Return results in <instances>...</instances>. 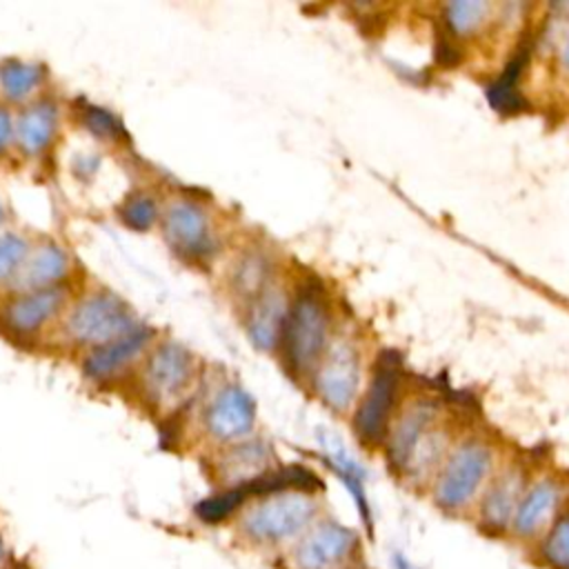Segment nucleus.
Returning a JSON list of instances; mask_svg holds the SVG:
<instances>
[{
  "mask_svg": "<svg viewBox=\"0 0 569 569\" xmlns=\"http://www.w3.org/2000/svg\"><path fill=\"white\" fill-rule=\"evenodd\" d=\"M545 558L556 569H569V516L560 518L545 540Z\"/></svg>",
  "mask_w": 569,
  "mask_h": 569,
  "instance_id": "cd10ccee",
  "label": "nucleus"
},
{
  "mask_svg": "<svg viewBox=\"0 0 569 569\" xmlns=\"http://www.w3.org/2000/svg\"><path fill=\"white\" fill-rule=\"evenodd\" d=\"M269 465H271V449L267 445L242 442L222 456L220 476L227 482H231V487H240L267 473L271 469Z\"/></svg>",
  "mask_w": 569,
  "mask_h": 569,
  "instance_id": "dca6fc26",
  "label": "nucleus"
},
{
  "mask_svg": "<svg viewBox=\"0 0 569 569\" xmlns=\"http://www.w3.org/2000/svg\"><path fill=\"white\" fill-rule=\"evenodd\" d=\"M62 305V291L58 287L36 289L18 296L4 309V322L18 333H31L40 329Z\"/></svg>",
  "mask_w": 569,
  "mask_h": 569,
  "instance_id": "ddd939ff",
  "label": "nucleus"
},
{
  "mask_svg": "<svg viewBox=\"0 0 569 569\" xmlns=\"http://www.w3.org/2000/svg\"><path fill=\"white\" fill-rule=\"evenodd\" d=\"M247 493L242 487H227L220 493H213L196 505V516L207 525H218L231 518L244 505Z\"/></svg>",
  "mask_w": 569,
  "mask_h": 569,
  "instance_id": "b1692460",
  "label": "nucleus"
},
{
  "mask_svg": "<svg viewBox=\"0 0 569 569\" xmlns=\"http://www.w3.org/2000/svg\"><path fill=\"white\" fill-rule=\"evenodd\" d=\"M42 80V67L24 60H7L0 67V87L7 98L22 100Z\"/></svg>",
  "mask_w": 569,
  "mask_h": 569,
  "instance_id": "5701e85b",
  "label": "nucleus"
},
{
  "mask_svg": "<svg viewBox=\"0 0 569 569\" xmlns=\"http://www.w3.org/2000/svg\"><path fill=\"white\" fill-rule=\"evenodd\" d=\"M151 329L149 327H133L129 333L96 347L87 360H84V373L93 380H104L113 373H118L124 365H129L149 342Z\"/></svg>",
  "mask_w": 569,
  "mask_h": 569,
  "instance_id": "9b49d317",
  "label": "nucleus"
},
{
  "mask_svg": "<svg viewBox=\"0 0 569 569\" xmlns=\"http://www.w3.org/2000/svg\"><path fill=\"white\" fill-rule=\"evenodd\" d=\"M558 502V489L553 482L542 480L538 485H533L527 496L520 500V505L516 507L513 513V527L518 533L529 536L533 531H538L545 520L549 518V513L553 511Z\"/></svg>",
  "mask_w": 569,
  "mask_h": 569,
  "instance_id": "6ab92c4d",
  "label": "nucleus"
},
{
  "mask_svg": "<svg viewBox=\"0 0 569 569\" xmlns=\"http://www.w3.org/2000/svg\"><path fill=\"white\" fill-rule=\"evenodd\" d=\"M11 136H13V122H11V116L7 109L0 107V153L9 147L11 142Z\"/></svg>",
  "mask_w": 569,
  "mask_h": 569,
  "instance_id": "c756f323",
  "label": "nucleus"
},
{
  "mask_svg": "<svg viewBox=\"0 0 569 569\" xmlns=\"http://www.w3.org/2000/svg\"><path fill=\"white\" fill-rule=\"evenodd\" d=\"M562 64H565V69H569V38H567V42L562 47Z\"/></svg>",
  "mask_w": 569,
  "mask_h": 569,
  "instance_id": "2f4dec72",
  "label": "nucleus"
},
{
  "mask_svg": "<svg viewBox=\"0 0 569 569\" xmlns=\"http://www.w3.org/2000/svg\"><path fill=\"white\" fill-rule=\"evenodd\" d=\"M491 469V451L480 442L460 445L447 460L438 482L436 500L445 509L465 507Z\"/></svg>",
  "mask_w": 569,
  "mask_h": 569,
  "instance_id": "20e7f679",
  "label": "nucleus"
},
{
  "mask_svg": "<svg viewBox=\"0 0 569 569\" xmlns=\"http://www.w3.org/2000/svg\"><path fill=\"white\" fill-rule=\"evenodd\" d=\"M327 331L329 313L322 298L311 289L300 291L287 311L280 338L287 367L293 376H305L316 367L327 345Z\"/></svg>",
  "mask_w": 569,
  "mask_h": 569,
  "instance_id": "f03ea898",
  "label": "nucleus"
},
{
  "mask_svg": "<svg viewBox=\"0 0 569 569\" xmlns=\"http://www.w3.org/2000/svg\"><path fill=\"white\" fill-rule=\"evenodd\" d=\"M120 218L124 220L127 227L136 229V231H147L153 220H156V202L153 198H149L147 193H136V196H129L122 204H120Z\"/></svg>",
  "mask_w": 569,
  "mask_h": 569,
  "instance_id": "a878e982",
  "label": "nucleus"
},
{
  "mask_svg": "<svg viewBox=\"0 0 569 569\" xmlns=\"http://www.w3.org/2000/svg\"><path fill=\"white\" fill-rule=\"evenodd\" d=\"M0 222H2V204H0Z\"/></svg>",
  "mask_w": 569,
  "mask_h": 569,
  "instance_id": "72a5a7b5",
  "label": "nucleus"
},
{
  "mask_svg": "<svg viewBox=\"0 0 569 569\" xmlns=\"http://www.w3.org/2000/svg\"><path fill=\"white\" fill-rule=\"evenodd\" d=\"M400 369L393 356H382L376 365L371 385L353 416V429L360 442L378 445L389 431V416L398 396Z\"/></svg>",
  "mask_w": 569,
  "mask_h": 569,
  "instance_id": "39448f33",
  "label": "nucleus"
},
{
  "mask_svg": "<svg viewBox=\"0 0 569 569\" xmlns=\"http://www.w3.org/2000/svg\"><path fill=\"white\" fill-rule=\"evenodd\" d=\"M393 565H396V569H416V567H413L409 560H405L402 556H396Z\"/></svg>",
  "mask_w": 569,
  "mask_h": 569,
  "instance_id": "7c9ffc66",
  "label": "nucleus"
},
{
  "mask_svg": "<svg viewBox=\"0 0 569 569\" xmlns=\"http://www.w3.org/2000/svg\"><path fill=\"white\" fill-rule=\"evenodd\" d=\"M256 422V402L240 385L222 387L204 413L207 431L218 440L247 436Z\"/></svg>",
  "mask_w": 569,
  "mask_h": 569,
  "instance_id": "1a4fd4ad",
  "label": "nucleus"
},
{
  "mask_svg": "<svg viewBox=\"0 0 569 569\" xmlns=\"http://www.w3.org/2000/svg\"><path fill=\"white\" fill-rule=\"evenodd\" d=\"M4 560H7V549H4V542L0 538V569L4 567Z\"/></svg>",
  "mask_w": 569,
  "mask_h": 569,
  "instance_id": "473e14b6",
  "label": "nucleus"
},
{
  "mask_svg": "<svg viewBox=\"0 0 569 569\" xmlns=\"http://www.w3.org/2000/svg\"><path fill=\"white\" fill-rule=\"evenodd\" d=\"M518 476L505 473L496 485L489 489L482 502V518L491 527H505L513 513H516V500H518Z\"/></svg>",
  "mask_w": 569,
  "mask_h": 569,
  "instance_id": "4be33fe9",
  "label": "nucleus"
},
{
  "mask_svg": "<svg viewBox=\"0 0 569 569\" xmlns=\"http://www.w3.org/2000/svg\"><path fill=\"white\" fill-rule=\"evenodd\" d=\"M67 273V253L58 244L38 247L18 269V287L27 291L49 289Z\"/></svg>",
  "mask_w": 569,
  "mask_h": 569,
  "instance_id": "f3484780",
  "label": "nucleus"
},
{
  "mask_svg": "<svg viewBox=\"0 0 569 569\" xmlns=\"http://www.w3.org/2000/svg\"><path fill=\"white\" fill-rule=\"evenodd\" d=\"M320 445L325 449V456H327L331 469L340 476V480L349 489L365 527L371 531V511H369V500L365 493V469L358 465V460L345 449V445L336 436L320 431Z\"/></svg>",
  "mask_w": 569,
  "mask_h": 569,
  "instance_id": "2eb2a0df",
  "label": "nucleus"
},
{
  "mask_svg": "<svg viewBox=\"0 0 569 569\" xmlns=\"http://www.w3.org/2000/svg\"><path fill=\"white\" fill-rule=\"evenodd\" d=\"M360 382V362L358 353L349 342H336L329 347L318 373L316 391L336 411H345L356 393Z\"/></svg>",
  "mask_w": 569,
  "mask_h": 569,
  "instance_id": "6e6552de",
  "label": "nucleus"
},
{
  "mask_svg": "<svg viewBox=\"0 0 569 569\" xmlns=\"http://www.w3.org/2000/svg\"><path fill=\"white\" fill-rule=\"evenodd\" d=\"M356 549V533L333 520L313 522L291 547L293 569H338Z\"/></svg>",
  "mask_w": 569,
  "mask_h": 569,
  "instance_id": "423d86ee",
  "label": "nucleus"
},
{
  "mask_svg": "<svg viewBox=\"0 0 569 569\" xmlns=\"http://www.w3.org/2000/svg\"><path fill=\"white\" fill-rule=\"evenodd\" d=\"M527 56H529V49L527 47H518V51L505 64V69L496 78V82L489 84L487 96H489V102H491V107L496 111H500V113H516L522 107V96H520L518 82H520L522 69L527 64Z\"/></svg>",
  "mask_w": 569,
  "mask_h": 569,
  "instance_id": "aec40b11",
  "label": "nucleus"
},
{
  "mask_svg": "<svg viewBox=\"0 0 569 569\" xmlns=\"http://www.w3.org/2000/svg\"><path fill=\"white\" fill-rule=\"evenodd\" d=\"M287 311L280 291H264L256 298L247 318V333L258 349L267 351L282 338Z\"/></svg>",
  "mask_w": 569,
  "mask_h": 569,
  "instance_id": "4468645a",
  "label": "nucleus"
},
{
  "mask_svg": "<svg viewBox=\"0 0 569 569\" xmlns=\"http://www.w3.org/2000/svg\"><path fill=\"white\" fill-rule=\"evenodd\" d=\"M267 260L260 253H249L238 262L231 282L242 296H260V289L267 282Z\"/></svg>",
  "mask_w": 569,
  "mask_h": 569,
  "instance_id": "393cba45",
  "label": "nucleus"
},
{
  "mask_svg": "<svg viewBox=\"0 0 569 569\" xmlns=\"http://www.w3.org/2000/svg\"><path fill=\"white\" fill-rule=\"evenodd\" d=\"M164 238L184 260H207L216 251L209 218L191 200H176L164 211Z\"/></svg>",
  "mask_w": 569,
  "mask_h": 569,
  "instance_id": "0eeeda50",
  "label": "nucleus"
},
{
  "mask_svg": "<svg viewBox=\"0 0 569 569\" xmlns=\"http://www.w3.org/2000/svg\"><path fill=\"white\" fill-rule=\"evenodd\" d=\"M433 416H436L433 405L425 402V400L411 405V409H407L400 416V420L396 422V427L389 436V462L396 469L407 471L418 442L433 427Z\"/></svg>",
  "mask_w": 569,
  "mask_h": 569,
  "instance_id": "f8f14e48",
  "label": "nucleus"
},
{
  "mask_svg": "<svg viewBox=\"0 0 569 569\" xmlns=\"http://www.w3.org/2000/svg\"><path fill=\"white\" fill-rule=\"evenodd\" d=\"M193 373V362L189 351L178 342L160 345L144 371L147 391L158 400H169L182 393Z\"/></svg>",
  "mask_w": 569,
  "mask_h": 569,
  "instance_id": "9d476101",
  "label": "nucleus"
},
{
  "mask_svg": "<svg viewBox=\"0 0 569 569\" xmlns=\"http://www.w3.org/2000/svg\"><path fill=\"white\" fill-rule=\"evenodd\" d=\"M82 122L93 136L104 138V140H120L127 136L120 120L109 109L98 107V104H87L82 109Z\"/></svg>",
  "mask_w": 569,
  "mask_h": 569,
  "instance_id": "bb28decb",
  "label": "nucleus"
},
{
  "mask_svg": "<svg viewBox=\"0 0 569 569\" xmlns=\"http://www.w3.org/2000/svg\"><path fill=\"white\" fill-rule=\"evenodd\" d=\"M316 513L318 505L311 493H273L244 509L238 520V529L251 545L278 547L296 542L316 522Z\"/></svg>",
  "mask_w": 569,
  "mask_h": 569,
  "instance_id": "f257e3e1",
  "label": "nucleus"
},
{
  "mask_svg": "<svg viewBox=\"0 0 569 569\" xmlns=\"http://www.w3.org/2000/svg\"><path fill=\"white\" fill-rule=\"evenodd\" d=\"M24 256H27V242L22 236L18 233L0 236V280L16 273Z\"/></svg>",
  "mask_w": 569,
  "mask_h": 569,
  "instance_id": "c85d7f7f",
  "label": "nucleus"
},
{
  "mask_svg": "<svg viewBox=\"0 0 569 569\" xmlns=\"http://www.w3.org/2000/svg\"><path fill=\"white\" fill-rule=\"evenodd\" d=\"M133 327H138V322L133 320L129 305L111 291L87 296L67 318V331L76 340L98 347L129 333Z\"/></svg>",
  "mask_w": 569,
  "mask_h": 569,
  "instance_id": "7ed1b4c3",
  "label": "nucleus"
},
{
  "mask_svg": "<svg viewBox=\"0 0 569 569\" xmlns=\"http://www.w3.org/2000/svg\"><path fill=\"white\" fill-rule=\"evenodd\" d=\"M493 4L485 0H458L442 7V22L451 38H465L480 31L491 18Z\"/></svg>",
  "mask_w": 569,
  "mask_h": 569,
  "instance_id": "412c9836",
  "label": "nucleus"
},
{
  "mask_svg": "<svg viewBox=\"0 0 569 569\" xmlns=\"http://www.w3.org/2000/svg\"><path fill=\"white\" fill-rule=\"evenodd\" d=\"M56 127H58V109L53 107V102L42 100L27 107L20 113L16 124V133L22 151L31 156L44 151L56 136Z\"/></svg>",
  "mask_w": 569,
  "mask_h": 569,
  "instance_id": "a211bd4d",
  "label": "nucleus"
}]
</instances>
